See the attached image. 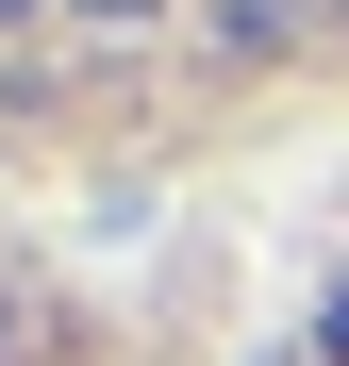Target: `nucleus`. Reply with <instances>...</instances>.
I'll use <instances>...</instances> for the list:
<instances>
[{"label":"nucleus","instance_id":"4","mask_svg":"<svg viewBox=\"0 0 349 366\" xmlns=\"http://www.w3.org/2000/svg\"><path fill=\"white\" fill-rule=\"evenodd\" d=\"M316 350H349V283H333V317H316Z\"/></svg>","mask_w":349,"mask_h":366},{"label":"nucleus","instance_id":"3","mask_svg":"<svg viewBox=\"0 0 349 366\" xmlns=\"http://www.w3.org/2000/svg\"><path fill=\"white\" fill-rule=\"evenodd\" d=\"M34 17H67V0H0V34H34Z\"/></svg>","mask_w":349,"mask_h":366},{"label":"nucleus","instance_id":"2","mask_svg":"<svg viewBox=\"0 0 349 366\" xmlns=\"http://www.w3.org/2000/svg\"><path fill=\"white\" fill-rule=\"evenodd\" d=\"M67 17H84V34H150L166 0H67Z\"/></svg>","mask_w":349,"mask_h":366},{"label":"nucleus","instance_id":"5","mask_svg":"<svg viewBox=\"0 0 349 366\" xmlns=\"http://www.w3.org/2000/svg\"><path fill=\"white\" fill-rule=\"evenodd\" d=\"M266 366H300V350H266Z\"/></svg>","mask_w":349,"mask_h":366},{"label":"nucleus","instance_id":"6","mask_svg":"<svg viewBox=\"0 0 349 366\" xmlns=\"http://www.w3.org/2000/svg\"><path fill=\"white\" fill-rule=\"evenodd\" d=\"M333 17H349V0H333Z\"/></svg>","mask_w":349,"mask_h":366},{"label":"nucleus","instance_id":"1","mask_svg":"<svg viewBox=\"0 0 349 366\" xmlns=\"http://www.w3.org/2000/svg\"><path fill=\"white\" fill-rule=\"evenodd\" d=\"M34 350H50V300H34L17 267H0V366H34Z\"/></svg>","mask_w":349,"mask_h":366}]
</instances>
